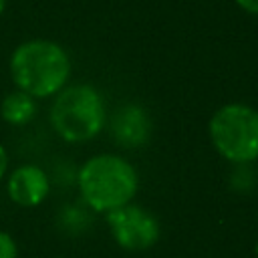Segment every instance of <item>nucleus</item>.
Instances as JSON below:
<instances>
[{
  "instance_id": "f257e3e1",
  "label": "nucleus",
  "mask_w": 258,
  "mask_h": 258,
  "mask_svg": "<svg viewBox=\"0 0 258 258\" xmlns=\"http://www.w3.org/2000/svg\"><path fill=\"white\" fill-rule=\"evenodd\" d=\"M8 69L18 91H24L34 99H46L67 87L71 77V56L58 42L34 38L12 50Z\"/></svg>"
},
{
  "instance_id": "0eeeda50",
  "label": "nucleus",
  "mask_w": 258,
  "mask_h": 258,
  "mask_svg": "<svg viewBox=\"0 0 258 258\" xmlns=\"http://www.w3.org/2000/svg\"><path fill=\"white\" fill-rule=\"evenodd\" d=\"M111 133L123 147H141L149 139V117L139 105L121 107L111 121Z\"/></svg>"
},
{
  "instance_id": "9b49d317",
  "label": "nucleus",
  "mask_w": 258,
  "mask_h": 258,
  "mask_svg": "<svg viewBox=\"0 0 258 258\" xmlns=\"http://www.w3.org/2000/svg\"><path fill=\"white\" fill-rule=\"evenodd\" d=\"M6 171H8V151H6V147L0 143V179L6 175Z\"/></svg>"
},
{
  "instance_id": "423d86ee",
  "label": "nucleus",
  "mask_w": 258,
  "mask_h": 258,
  "mask_svg": "<svg viewBox=\"0 0 258 258\" xmlns=\"http://www.w3.org/2000/svg\"><path fill=\"white\" fill-rule=\"evenodd\" d=\"M8 198L20 208L40 206L50 191V179L46 171L34 163H24L8 175Z\"/></svg>"
},
{
  "instance_id": "f8f14e48",
  "label": "nucleus",
  "mask_w": 258,
  "mask_h": 258,
  "mask_svg": "<svg viewBox=\"0 0 258 258\" xmlns=\"http://www.w3.org/2000/svg\"><path fill=\"white\" fill-rule=\"evenodd\" d=\"M4 10H6V0H0V16L4 14Z\"/></svg>"
},
{
  "instance_id": "f03ea898",
  "label": "nucleus",
  "mask_w": 258,
  "mask_h": 258,
  "mask_svg": "<svg viewBox=\"0 0 258 258\" xmlns=\"http://www.w3.org/2000/svg\"><path fill=\"white\" fill-rule=\"evenodd\" d=\"M77 185L85 206L97 214H109L133 202L139 189V175L125 157L99 153L81 165Z\"/></svg>"
},
{
  "instance_id": "20e7f679",
  "label": "nucleus",
  "mask_w": 258,
  "mask_h": 258,
  "mask_svg": "<svg viewBox=\"0 0 258 258\" xmlns=\"http://www.w3.org/2000/svg\"><path fill=\"white\" fill-rule=\"evenodd\" d=\"M214 149L232 163L258 159V111L244 103H228L210 119Z\"/></svg>"
},
{
  "instance_id": "ddd939ff",
  "label": "nucleus",
  "mask_w": 258,
  "mask_h": 258,
  "mask_svg": "<svg viewBox=\"0 0 258 258\" xmlns=\"http://www.w3.org/2000/svg\"><path fill=\"white\" fill-rule=\"evenodd\" d=\"M256 254H258V242H256Z\"/></svg>"
},
{
  "instance_id": "39448f33",
  "label": "nucleus",
  "mask_w": 258,
  "mask_h": 258,
  "mask_svg": "<svg viewBox=\"0 0 258 258\" xmlns=\"http://www.w3.org/2000/svg\"><path fill=\"white\" fill-rule=\"evenodd\" d=\"M111 238L121 250L145 252L159 242L161 226L159 220L145 208L125 204L109 214H105Z\"/></svg>"
},
{
  "instance_id": "9d476101",
  "label": "nucleus",
  "mask_w": 258,
  "mask_h": 258,
  "mask_svg": "<svg viewBox=\"0 0 258 258\" xmlns=\"http://www.w3.org/2000/svg\"><path fill=\"white\" fill-rule=\"evenodd\" d=\"M236 4L248 14H258V0H236Z\"/></svg>"
},
{
  "instance_id": "7ed1b4c3",
  "label": "nucleus",
  "mask_w": 258,
  "mask_h": 258,
  "mask_svg": "<svg viewBox=\"0 0 258 258\" xmlns=\"http://www.w3.org/2000/svg\"><path fill=\"white\" fill-rule=\"evenodd\" d=\"M54 133L69 143L97 137L105 125V103L101 93L85 83L60 89L48 113Z\"/></svg>"
},
{
  "instance_id": "6e6552de",
  "label": "nucleus",
  "mask_w": 258,
  "mask_h": 258,
  "mask_svg": "<svg viewBox=\"0 0 258 258\" xmlns=\"http://www.w3.org/2000/svg\"><path fill=\"white\" fill-rule=\"evenodd\" d=\"M36 115V101L24 91L8 93L0 103V117L10 125H26Z\"/></svg>"
},
{
  "instance_id": "1a4fd4ad",
  "label": "nucleus",
  "mask_w": 258,
  "mask_h": 258,
  "mask_svg": "<svg viewBox=\"0 0 258 258\" xmlns=\"http://www.w3.org/2000/svg\"><path fill=\"white\" fill-rule=\"evenodd\" d=\"M0 258H18V244L4 230H0Z\"/></svg>"
}]
</instances>
